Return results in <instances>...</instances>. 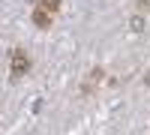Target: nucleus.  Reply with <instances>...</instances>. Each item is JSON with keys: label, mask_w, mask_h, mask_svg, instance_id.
I'll return each instance as SVG.
<instances>
[{"label": "nucleus", "mask_w": 150, "mask_h": 135, "mask_svg": "<svg viewBox=\"0 0 150 135\" xmlns=\"http://www.w3.org/2000/svg\"><path fill=\"white\" fill-rule=\"evenodd\" d=\"M27 69H30V57L21 51V48H15L12 51V78H21V75H27Z\"/></svg>", "instance_id": "nucleus-1"}, {"label": "nucleus", "mask_w": 150, "mask_h": 135, "mask_svg": "<svg viewBox=\"0 0 150 135\" xmlns=\"http://www.w3.org/2000/svg\"><path fill=\"white\" fill-rule=\"evenodd\" d=\"M51 18H54V12H48L42 6H33V24H36V27L48 30V27H51Z\"/></svg>", "instance_id": "nucleus-2"}, {"label": "nucleus", "mask_w": 150, "mask_h": 135, "mask_svg": "<svg viewBox=\"0 0 150 135\" xmlns=\"http://www.w3.org/2000/svg\"><path fill=\"white\" fill-rule=\"evenodd\" d=\"M36 6H42V9H48V12H57V9H60V0H36Z\"/></svg>", "instance_id": "nucleus-3"}]
</instances>
